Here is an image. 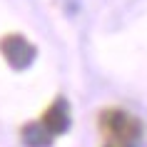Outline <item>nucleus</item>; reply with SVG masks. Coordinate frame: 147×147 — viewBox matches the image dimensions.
I'll use <instances>...</instances> for the list:
<instances>
[{
    "mask_svg": "<svg viewBox=\"0 0 147 147\" xmlns=\"http://www.w3.org/2000/svg\"><path fill=\"white\" fill-rule=\"evenodd\" d=\"M100 132L107 140V145H120V147H132L142 135V125L135 115H130L127 110H102L100 112Z\"/></svg>",
    "mask_w": 147,
    "mask_h": 147,
    "instance_id": "obj_1",
    "label": "nucleus"
},
{
    "mask_svg": "<svg viewBox=\"0 0 147 147\" xmlns=\"http://www.w3.org/2000/svg\"><path fill=\"white\" fill-rule=\"evenodd\" d=\"M40 122L45 125L55 137H57V135H65V132L70 130V122H72L67 100H65V97H55L53 105L42 112V120H40Z\"/></svg>",
    "mask_w": 147,
    "mask_h": 147,
    "instance_id": "obj_3",
    "label": "nucleus"
},
{
    "mask_svg": "<svg viewBox=\"0 0 147 147\" xmlns=\"http://www.w3.org/2000/svg\"><path fill=\"white\" fill-rule=\"evenodd\" d=\"M55 135L42 122H25L20 127V142L23 147H50Z\"/></svg>",
    "mask_w": 147,
    "mask_h": 147,
    "instance_id": "obj_4",
    "label": "nucleus"
},
{
    "mask_svg": "<svg viewBox=\"0 0 147 147\" xmlns=\"http://www.w3.org/2000/svg\"><path fill=\"white\" fill-rule=\"evenodd\" d=\"M0 55L13 70H28L38 57V47L20 32H10L0 38Z\"/></svg>",
    "mask_w": 147,
    "mask_h": 147,
    "instance_id": "obj_2",
    "label": "nucleus"
},
{
    "mask_svg": "<svg viewBox=\"0 0 147 147\" xmlns=\"http://www.w3.org/2000/svg\"><path fill=\"white\" fill-rule=\"evenodd\" d=\"M107 147H120V145H107Z\"/></svg>",
    "mask_w": 147,
    "mask_h": 147,
    "instance_id": "obj_5",
    "label": "nucleus"
}]
</instances>
